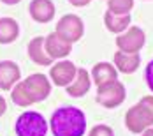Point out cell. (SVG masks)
Instances as JSON below:
<instances>
[{
    "mask_svg": "<svg viewBox=\"0 0 153 136\" xmlns=\"http://www.w3.org/2000/svg\"><path fill=\"white\" fill-rule=\"evenodd\" d=\"M141 136H153V127H148V129H144V131L141 133Z\"/></svg>",
    "mask_w": 153,
    "mask_h": 136,
    "instance_id": "cell-24",
    "label": "cell"
},
{
    "mask_svg": "<svg viewBox=\"0 0 153 136\" xmlns=\"http://www.w3.org/2000/svg\"><path fill=\"white\" fill-rule=\"evenodd\" d=\"M77 67L71 60H60L55 65H51L49 69V78L51 83H55L56 87H69L76 76Z\"/></svg>",
    "mask_w": 153,
    "mask_h": 136,
    "instance_id": "cell-8",
    "label": "cell"
},
{
    "mask_svg": "<svg viewBox=\"0 0 153 136\" xmlns=\"http://www.w3.org/2000/svg\"><path fill=\"white\" fill-rule=\"evenodd\" d=\"M19 35V25L13 18H0V44H9Z\"/></svg>",
    "mask_w": 153,
    "mask_h": 136,
    "instance_id": "cell-17",
    "label": "cell"
},
{
    "mask_svg": "<svg viewBox=\"0 0 153 136\" xmlns=\"http://www.w3.org/2000/svg\"><path fill=\"white\" fill-rule=\"evenodd\" d=\"M44 48H46L48 55L53 59V60H62L65 59L67 55H71V50L72 44L69 41H65L63 37H60L56 32H51L48 37H44Z\"/></svg>",
    "mask_w": 153,
    "mask_h": 136,
    "instance_id": "cell-9",
    "label": "cell"
},
{
    "mask_svg": "<svg viewBox=\"0 0 153 136\" xmlns=\"http://www.w3.org/2000/svg\"><path fill=\"white\" fill-rule=\"evenodd\" d=\"M90 85H92V76H90V73L86 69H79L77 67L72 83L69 87H65V89H67V94L71 97H83L86 92L90 90Z\"/></svg>",
    "mask_w": 153,
    "mask_h": 136,
    "instance_id": "cell-13",
    "label": "cell"
},
{
    "mask_svg": "<svg viewBox=\"0 0 153 136\" xmlns=\"http://www.w3.org/2000/svg\"><path fill=\"white\" fill-rule=\"evenodd\" d=\"M125 125L130 133L141 134L144 129L153 125V95H144L136 106L125 115Z\"/></svg>",
    "mask_w": 153,
    "mask_h": 136,
    "instance_id": "cell-2",
    "label": "cell"
},
{
    "mask_svg": "<svg viewBox=\"0 0 153 136\" xmlns=\"http://www.w3.org/2000/svg\"><path fill=\"white\" fill-rule=\"evenodd\" d=\"M90 76H92L93 83L97 85V89H102V87H106L109 83L116 81L118 71H116V67H114L113 64H109V62H99V64H95L92 67Z\"/></svg>",
    "mask_w": 153,
    "mask_h": 136,
    "instance_id": "cell-10",
    "label": "cell"
},
{
    "mask_svg": "<svg viewBox=\"0 0 153 136\" xmlns=\"http://www.w3.org/2000/svg\"><path fill=\"white\" fill-rule=\"evenodd\" d=\"M146 35L139 27H130L125 32L118 34L116 37V48L123 53H139L141 48L144 46Z\"/></svg>",
    "mask_w": 153,
    "mask_h": 136,
    "instance_id": "cell-7",
    "label": "cell"
},
{
    "mask_svg": "<svg viewBox=\"0 0 153 136\" xmlns=\"http://www.w3.org/2000/svg\"><path fill=\"white\" fill-rule=\"evenodd\" d=\"M5 110H7V103H5V99L0 95V117L5 113Z\"/></svg>",
    "mask_w": 153,
    "mask_h": 136,
    "instance_id": "cell-23",
    "label": "cell"
},
{
    "mask_svg": "<svg viewBox=\"0 0 153 136\" xmlns=\"http://www.w3.org/2000/svg\"><path fill=\"white\" fill-rule=\"evenodd\" d=\"M92 0H69V4H72L74 7H85V5H88Z\"/></svg>",
    "mask_w": 153,
    "mask_h": 136,
    "instance_id": "cell-22",
    "label": "cell"
},
{
    "mask_svg": "<svg viewBox=\"0 0 153 136\" xmlns=\"http://www.w3.org/2000/svg\"><path fill=\"white\" fill-rule=\"evenodd\" d=\"M144 80H146L148 89L153 92V60L148 62V65H146V69H144Z\"/></svg>",
    "mask_w": 153,
    "mask_h": 136,
    "instance_id": "cell-21",
    "label": "cell"
},
{
    "mask_svg": "<svg viewBox=\"0 0 153 136\" xmlns=\"http://www.w3.org/2000/svg\"><path fill=\"white\" fill-rule=\"evenodd\" d=\"M56 34L63 37L65 41H69L71 44L79 41L85 34V25H83V20L76 14H65L62 16L56 23Z\"/></svg>",
    "mask_w": 153,
    "mask_h": 136,
    "instance_id": "cell-5",
    "label": "cell"
},
{
    "mask_svg": "<svg viewBox=\"0 0 153 136\" xmlns=\"http://www.w3.org/2000/svg\"><path fill=\"white\" fill-rule=\"evenodd\" d=\"M0 2H4V4H7V5H14V4L21 2V0H0Z\"/></svg>",
    "mask_w": 153,
    "mask_h": 136,
    "instance_id": "cell-25",
    "label": "cell"
},
{
    "mask_svg": "<svg viewBox=\"0 0 153 136\" xmlns=\"http://www.w3.org/2000/svg\"><path fill=\"white\" fill-rule=\"evenodd\" d=\"M113 62H114V67L116 71L120 73H125V74H132L139 69V64H141V59H139L137 53H123V51H116L113 55Z\"/></svg>",
    "mask_w": 153,
    "mask_h": 136,
    "instance_id": "cell-14",
    "label": "cell"
},
{
    "mask_svg": "<svg viewBox=\"0 0 153 136\" xmlns=\"http://www.w3.org/2000/svg\"><path fill=\"white\" fill-rule=\"evenodd\" d=\"M88 136H114L113 133V129L106 125V124H99V125H95L92 131H90V134Z\"/></svg>",
    "mask_w": 153,
    "mask_h": 136,
    "instance_id": "cell-20",
    "label": "cell"
},
{
    "mask_svg": "<svg viewBox=\"0 0 153 136\" xmlns=\"http://www.w3.org/2000/svg\"><path fill=\"white\" fill-rule=\"evenodd\" d=\"M49 129L53 136H83L86 131V117L76 106H62L51 115Z\"/></svg>",
    "mask_w": 153,
    "mask_h": 136,
    "instance_id": "cell-1",
    "label": "cell"
},
{
    "mask_svg": "<svg viewBox=\"0 0 153 136\" xmlns=\"http://www.w3.org/2000/svg\"><path fill=\"white\" fill-rule=\"evenodd\" d=\"M21 87H23V90L28 94L32 103L44 101L48 95L51 94V81L48 80V76L41 74V73L30 74L27 80H23Z\"/></svg>",
    "mask_w": 153,
    "mask_h": 136,
    "instance_id": "cell-4",
    "label": "cell"
},
{
    "mask_svg": "<svg viewBox=\"0 0 153 136\" xmlns=\"http://www.w3.org/2000/svg\"><path fill=\"white\" fill-rule=\"evenodd\" d=\"M32 20L37 23H49L55 18V4L51 0H32L28 5Z\"/></svg>",
    "mask_w": 153,
    "mask_h": 136,
    "instance_id": "cell-11",
    "label": "cell"
},
{
    "mask_svg": "<svg viewBox=\"0 0 153 136\" xmlns=\"http://www.w3.org/2000/svg\"><path fill=\"white\" fill-rule=\"evenodd\" d=\"M134 7V0H107V11L114 14H128Z\"/></svg>",
    "mask_w": 153,
    "mask_h": 136,
    "instance_id": "cell-19",
    "label": "cell"
},
{
    "mask_svg": "<svg viewBox=\"0 0 153 136\" xmlns=\"http://www.w3.org/2000/svg\"><path fill=\"white\" fill-rule=\"evenodd\" d=\"M11 99H13V103H14L16 106H21V108H27V106L33 104V103H32V99L28 97V94L23 90L21 81H18L14 87L11 89Z\"/></svg>",
    "mask_w": 153,
    "mask_h": 136,
    "instance_id": "cell-18",
    "label": "cell"
},
{
    "mask_svg": "<svg viewBox=\"0 0 153 136\" xmlns=\"http://www.w3.org/2000/svg\"><path fill=\"white\" fill-rule=\"evenodd\" d=\"M125 85L122 81H113L102 89H97V103L104 108H118L125 101Z\"/></svg>",
    "mask_w": 153,
    "mask_h": 136,
    "instance_id": "cell-6",
    "label": "cell"
},
{
    "mask_svg": "<svg viewBox=\"0 0 153 136\" xmlns=\"http://www.w3.org/2000/svg\"><path fill=\"white\" fill-rule=\"evenodd\" d=\"M104 25L113 34H122L130 25V14H114L111 11H106L104 14Z\"/></svg>",
    "mask_w": 153,
    "mask_h": 136,
    "instance_id": "cell-16",
    "label": "cell"
},
{
    "mask_svg": "<svg viewBox=\"0 0 153 136\" xmlns=\"http://www.w3.org/2000/svg\"><path fill=\"white\" fill-rule=\"evenodd\" d=\"M49 124L39 111H23L14 124L16 136H46Z\"/></svg>",
    "mask_w": 153,
    "mask_h": 136,
    "instance_id": "cell-3",
    "label": "cell"
},
{
    "mask_svg": "<svg viewBox=\"0 0 153 136\" xmlns=\"http://www.w3.org/2000/svg\"><path fill=\"white\" fill-rule=\"evenodd\" d=\"M21 78L19 65L11 60L0 62V90H11Z\"/></svg>",
    "mask_w": 153,
    "mask_h": 136,
    "instance_id": "cell-12",
    "label": "cell"
},
{
    "mask_svg": "<svg viewBox=\"0 0 153 136\" xmlns=\"http://www.w3.org/2000/svg\"><path fill=\"white\" fill-rule=\"evenodd\" d=\"M28 57L32 59V62H35L37 65H51L53 59L48 55L46 48H44V37L37 35L33 37L30 43H28Z\"/></svg>",
    "mask_w": 153,
    "mask_h": 136,
    "instance_id": "cell-15",
    "label": "cell"
}]
</instances>
